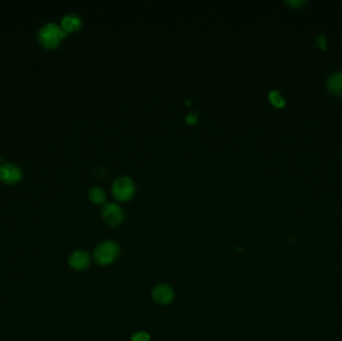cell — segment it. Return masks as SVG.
Listing matches in <instances>:
<instances>
[{
    "label": "cell",
    "mask_w": 342,
    "mask_h": 341,
    "mask_svg": "<svg viewBox=\"0 0 342 341\" xmlns=\"http://www.w3.org/2000/svg\"><path fill=\"white\" fill-rule=\"evenodd\" d=\"M150 335L145 331H139L132 335L131 341H149Z\"/></svg>",
    "instance_id": "cell-12"
},
{
    "label": "cell",
    "mask_w": 342,
    "mask_h": 341,
    "mask_svg": "<svg viewBox=\"0 0 342 341\" xmlns=\"http://www.w3.org/2000/svg\"><path fill=\"white\" fill-rule=\"evenodd\" d=\"M88 197L91 202L95 204H101L106 200V192L99 186H94L89 189Z\"/></svg>",
    "instance_id": "cell-10"
},
{
    "label": "cell",
    "mask_w": 342,
    "mask_h": 341,
    "mask_svg": "<svg viewBox=\"0 0 342 341\" xmlns=\"http://www.w3.org/2000/svg\"><path fill=\"white\" fill-rule=\"evenodd\" d=\"M327 87L328 90L337 95V96H342V72H336L334 74H332L327 82Z\"/></svg>",
    "instance_id": "cell-9"
},
{
    "label": "cell",
    "mask_w": 342,
    "mask_h": 341,
    "mask_svg": "<svg viewBox=\"0 0 342 341\" xmlns=\"http://www.w3.org/2000/svg\"><path fill=\"white\" fill-rule=\"evenodd\" d=\"M315 45H318L320 48H322L323 50L326 49V40L324 36H319L315 39Z\"/></svg>",
    "instance_id": "cell-14"
},
{
    "label": "cell",
    "mask_w": 342,
    "mask_h": 341,
    "mask_svg": "<svg viewBox=\"0 0 342 341\" xmlns=\"http://www.w3.org/2000/svg\"><path fill=\"white\" fill-rule=\"evenodd\" d=\"M268 98H269V101L275 106V107H278V108H281L285 105V100L284 98L281 96V94L276 91V90H272L269 92L268 94Z\"/></svg>",
    "instance_id": "cell-11"
},
{
    "label": "cell",
    "mask_w": 342,
    "mask_h": 341,
    "mask_svg": "<svg viewBox=\"0 0 342 341\" xmlns=\"http://www.w3.org/2000/svg\"><path fill=\"white\" fill-rule=\"evenodd\" d=\"M81 26V18L77 14H66L61 19V27L65 32H73Z\"/></svg>",
    "instance_id": "cell-8"
},
{
    "label": "cell",
    "mask_w": 342,
    "mask_h": 341,
    "mask_svg": "<svg viewBox=\"0 0 342 341\" xmlns=\"http://www.w3.org/2000/svg\"><path fill=\"white\" fill-rule=\"evenodd\" d=\"M68 263L72 269L82 271L89 267L91 263V258L86 251L75 250L69 256Z\"/></svg>",
    "instance_id": "cell-7"
},
{
    "label": "cell",
    "mask_w": 342,
    "mask_h": 341,
    "mask_svg": "<svg viewBox=\"0 0 342 341\" xmlns=\"http://www.w3.org/2000/svg\"><path fill=\"white\" fill-rule=\"evenodd\" d=\"M21 169L13 163H4L0 166V179L7 183H16L21 178Z\"/></svg>",
    "instance_id": "cell-6"
},
{
    "label": "cell",
    "mask_w": 342,
    "mask_h": 341,
    "mask_svg": "<svg viewBox=\"0 0 342 341\" xmlns=\"http://www.w3.org/2000/svg\"><path fill=\"white\" fill-rule=\"evenodd\" d=\"M197 119H198V113L197 111H191L190 113H188L185 117V121L186 123L192 125V124H195L197 122Z\"/></svg>",
    "instance_id": "cell-13"
},
{
    "label": "cell",
    "mask_w": 342,
    "mask_h": 341,
    "mask_svg": "<svg viewBox=\"0 0 342 341\" xmlns=\"http://www.w3.org/2000/svg\"><path fill=\"white\" fill-rule=\"evenodd\" d=\"M286 2H287L288 4H290V5H292V6L295 7V8L300 7L302 4L305 3L304 0H291V1H286Z\"/></svg>",
    "instance_id": "cell-15"
},
{
    "label": "cell",
    "mask_w": 342,
    "mask_h": 341,
    "mask_svg": "<svg viewBox=\"0 0 342 341\" xmlns=\"http://www.w3.org/2000/svg\"><path fill=\"white\" fill-rule=\"evenodd\" d=\"M120 247L118 243L112 240H106L96 246L93 252V257L97 264L105 266L111 264L118 257Z\"/></svg>",
    "instance_id": "cell-2"
},
{
    "label": "cell",
    "mask_w": 342,
    "mask_h": 341,
    "mask_svg": "<svg viewBox=\"0 0 342 341\" xmlns=\"http://www.w3.org/2000/svg\"><path fill=\"white\" fill-rule=\"evenodd\" d=\"M152 298L159 304H169L174 298V291L170 285L161 283L156 285L152 290Z\"/></svg>",
    "instance_id": "cell-5"
},
{
    "label": "cell",
    "mask_w": 342,
    "mask_h": 341,
    "mask_svg": "<svg viewBox=\"0 0 342 341\" xmlns=\"http://www.w3.org/2000/svg\"><path fill=\"white\" fill-rule=\"evenodd\" d=\"M104 222L109 226H117L124 219V211L120 205L110 202L104 204L101 210Z\"/></svg>",
    "instance_id": "cell-4"
},
{
    "label": "cell",
    "mask_w": 342,
    "mask_h": 341,
    "mask_svg": "<svg viewBox=\"0 0 342 341\" xmlns=\"http://www.w3.org/2000/svg\"><path fill=\"white\" fill-rule=\"evenodd\" d=\"M112 194L118 201H127L132 198L135 192L133 180L126 175L118 176L112 183Z\"/></svg>",
    "instance_id": "cell-3"
},
{
    "label": "cell",
    "mask_w": 342,
    "mask_h": 341,
    "mask_svg": "<svg viewBox=\"0 0 342 341\" xmlns=\"http://www.w3.org/2000/svg\"><path fill=\"white\" fill-rule=\"evenodd\" d=\"M67 32L63 30L61 25L54 22L44 24L38 32V39L40 43L46 48H55L60 41L66 37Z\"/></svg>",
    "instance_id": "cell-1"
}]
</instances>
